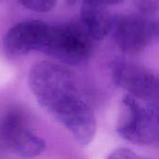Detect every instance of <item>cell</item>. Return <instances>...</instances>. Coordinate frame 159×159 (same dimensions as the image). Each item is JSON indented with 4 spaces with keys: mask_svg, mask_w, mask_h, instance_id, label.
<instances>
[{
    "mask_svg": "<svg viewBox=\"0 0 159 159\" xmlns=\"http://www.w3.org/2000/svg\"><path fill=\"white\" fill-rule=\"evenodd\" d=\"M116 130L125 140L149 145L159 140V127L155 107L127 94L122 100Z\"/></svg>",
    "mask_w": 159,
    "mask_h": 159,
    "instance_id": "obj_3",
    "label": "cell"
},
{
    "mask_svg": "<svg viewBox=\"0 0 159 159\" xmlns=\"http://www.w3.org/2000/svg\"><path fill=\"white\" fill-rule=\"evenodd\" d=\"M139 11L144 15L154 14L159 11V0H135Z\"/></svg>",
    "mask_w": 159,
    "mask_h": 159,
    "instance_id": "obj_11",
    "label": "cell"
},
{
    "mask_svg": "<svg viewBox=\"0 0 159 159\" xmlns=\"http://www.w3.org/2000/svg\"><path fill=\"white\" fill-rule=\"evenodd\" d=\"M114 83L129 95L155 105L159 103V77L149 69L124 60L113 62Z\"/></svg>",
    "mask_w": 159,
    "mask_h": 159,
    "instance_id": "obj_4",
    "label": "cell"
},
{
    "mask_svg": "<svg viewBox=\"0 0 159 159\" xmlns=\"http://www.w3.org/2000/svg\"><path fill=\"white\" fill-rule=\"evenodd\" d=\"M18 1L25 7L37 12L49 11L55 7L57 3V0H18Z\"/></svg>",
    "mask_w": 159,
    "mask_h": 159,
    "instance_id": "obj_10",
    "label": "cell"
},
{
    "mask_svg": "<svg viewBox=\"0 0 159 159\" xmlns=\"http://www.w3.org/2000/svg\"><path fill=\"white\" fill-rule=\"evenodd\" d=\"M155 107L156 110V114H157V122H158V127H159V103L153 105Z\"/></svg>",
    "mask_w": 159,
    "mask_h": 159,
    "instance_id": "obj_13",
    "label": "cell"
},
{
    "mask_svg": "<svg viewBox=\"0 0 159 159\" xmlns=\"http://www.w3.org/2000/svg\"><path fill=\"white\" fill-rule=\"evenodd\" d=\"M29 86L37 102L77 143L88 145L93 140L97 127L93 110L68 68L50 61L36 63L30 71Z\"/></svg>",
    "mask_w": 159,
    "mask_h": 159,
    "instance_id": "obj_1",
    "label": "cell"
},
{
    "mask_svg": "<svg viewBox=\"0 0 159 159\" xmlns=\"http://www.w3.org/2000/svg\"><path fill=\"white\" fill-rule=\"evenodd\" d=\"M156 35L159 37V19L156 21Z\"/></svg>",
    "mask_w": 159,
    "mask_h": 159,
    "instance_id": "obj_14",
    "label": "cell"
},
{
    "mask_svg": "<svg viewBox=\"0 0 159 159\" xmlns=\"http://www.w3.org/2000/svg\"><path fill=\"white\" fill-rule=\"evenodd\" d=\"M113 20L107 7L93 0H82L80 23L93 41L102 40L111 33Z\"/></svg>",
    "mask_w": 159,
    "mask_h": 159,
    "instance_id": "obj_7",
    "label": "cell"
},
{
    "mask_svg": "<svg viewBox=\"0 0 159 159\" xmlns=\"http://www.w3.org/2000/svg\"><path fill=\"white\" fill-rule=\"evenodd\" d=\"M48 24L33 20L13 26L4 38V47L10 55L20 56L31 51H41Z\"/></svg>",
    "mask_w": 159,
    "mask_h": 159,
    "instance_id": "obj_6",
    "label": "cell"
},
{
    "mask_svg": "<svg viewBox=\"0 0 159 159\" xmlns=\"http://www.w3.org/2000/svg\"><path fill=\"white\" fill-rule=\"evenodd\" d=\"M25 128L22 114L17 109L9 110L0 121V144L7 148L10 142Z\"/></svg>",
    "mask_w": 159,
    "mask_h": 159,
    "instance_id": "obj_9",
    "label": "cell"
},
{
    "mask_svg": "<svg viewBox=\"0 0 159 159\" xmlns=\"http://www.w3.org/2000/svg\"><path fill=\"white\" fill-rule=\"evenodd\" d=\"M78 1H80V0H67V3H68L69 5H74V4L77 3Z\"/></svg>",
    "mask_w": 159,
    "mask_h": 159,
    "instance_id": "obj_15",
    "label": "cell"
},
{
    "mask_svg": "<svg viewBox=\"0 0 159 159\" xmlns=\"http://www.w3.org/2000/svg\"><path fill=\"white\" fill-rule=\"evenodd\" d=\"M106 159H149L140 156L128 148H119L113 151Z\"/></svg>",
    "mask_w": 159,
    "mask_h": 159,
    "instance_id": "obj_12",
    "label": "cell"
},
{
    "mask_svg": "<svg viewBox=\"0 0 159 159\" xmlns=\"http://www.w3.org/2000/svg\"><path fill=\"white\" fill-rule=\"evenodd\" d=\"M92 42L80 21L48 24L40 52L68 65H80L90 57Z\"/></svg>",
    "mask_w": 159,
    "mask_h": 159,
    "instance_id": "obj_2",
    "label": "cell"
},
{
    "mask_svg": "<svg viewBox=\"0 0 159 159\" xmlns=\"http://www.w3.org/2000/svg\"><path fill=\"white\" fill-rule=\"evenodd\" d=\"M7 147L21 158H34L41 155L46 147L45 142L31 132L27 128L22 129Z\"/></svg>",
    "mask_w": 159,
    "mask_h": 159,
    "instance_id": "obj_8",
    "label": "cell"
},
{
    "mask_svg": "<svg viewBox=\"0 0 159 159\" xmlns=\"http://www.w3.org/2000/svg\"><path fill=\"white\" fill-rule=\"evenodd\" d=\"M111 33L117 47L127 54L143 51L156 35V21L144 14L114 17Z\"/></svg>",
    "mask_w": 159,
    "mask_h": 159,
    "instance_id": "obj_5",
    "label": "cell"
}]
</instances>
